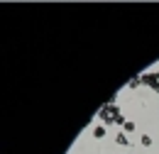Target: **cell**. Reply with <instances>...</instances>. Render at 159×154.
Wrapping results in <instances>:
<instances>
[{"mask_svg": "<svg viewBox=\"0 0 159 154\" xmlns=\"http://www.w3.org/2000/svg\"><path fill=\"white\" fill-rule=\"evenodd\" d=\"M139 78H142V86H149L152 91L159 88V71H144L139 74Z\"/></svg>", "mask_w": 159, "mask_h": 154, "instance_id": "cell-1", "label": "cell"}, {"mask_svg": "<svg viewBox=\"0 0 159 154\" xmlns=\"http://www.w3.org/2000/svg\"><path fill=\"white\" fill-rule=\"evenodd\" d=\"M115 144H120V147H130V137H127L122 130H120L118 135H115Z\"/></svg>", "mask_w": 159, "mask_h": 154, "instance_id": "cell-2", "label": "cell"}, {"mask_svg": "<svg viewBox=\"0 0 159 154\" xmlns=\"http://www.w3.org/2000/svg\"><path fill=\"white\" fill-rule=\"evenodd\" d=\"M105 135H108L105 125H96V127H93V139H103Z\"/></svg>", "mask_w": 159, "mask_h": 154, "instance_id": "cell-3", "label": "cell"}, {"mask_svg": "<svg viewBox=\"0 0 159 154\" xmlns=\"http://www.w3.org/2000/svg\"><path fill=\"white\" fill-rule=\"evenodd\" d=\"M139 144H142V147H147V149H149V147H152V144H154V139H152V135H147V132H144V135L139 137Z\"/></svg>", "mask_w": 159, "mask_h": 154, "instance_id": "cell-4", "label": "cell"}, {"mask_svg": "<svg viewBox=\"0 0 159 154\" xmlns=\"http://www.w3.org/2000/svg\"><path fill=\"white\" fill-rule=\"evenodd\" d=\"M135 130H137V125H135V122H132V120H127V122H125V125H122V132H125V135H132V132H135Z\"/></svg>", "mask_w": 159, "mask_h": 154, "instance_id": "cell-5", "label": "cell"}, {"mask_svg": "<svg viewBox=\"0 0 159 154\" xmlns=\"http://www.w3.org/2000/svg\"><path fill=\"white\" fill-rule=\"evenodd\" d=\"M139 86H142V78H139V76H135L130 83H127V88H130V91H135V88H139Z\"/></svg>", "mask_w": 159, "mask_h": 154, "instance_id": "cell-6", "label": "cell"}, {"mask_svg": "<svg viewBox=\"0 0 159 154\" xmlns=\"http://www.w3.org/2000/svg\"><path fill=\"white\" fill-rule=\"evenodd\" d=\"M154 93H157V96H159V88H157V91H154Z\"/></svg>", "mask_w": 159, "mask_h": 154, "instance_id": "cell-7", "label": "cell"}, {"mask_svg": "<svg viewBox=\"0 0 159 154\" xmlns=\"http://www.w3.org/2000/svg\"><path fill=\"white\" fill-rule=\"evenodd\" d=\"M120 154H125V152H120Z\"/></svg>", "mask_w": 159, "mask_h": 154, "instance_id": "cell-8", "label": "cell"}]
</instances>
